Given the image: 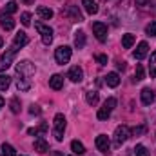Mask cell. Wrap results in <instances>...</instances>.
<instances>
[{
	"instance_id": "15",
	"label": "cell",
	"mask_w": 156,
	"mask_h": 156,
	"mask_svg": "<svg viewBox=\"0 0 156 156\" xmlns=\"http://www.w3.org/2000/svg\"><path fill=\"white\" fill-rule=\"evenodd\" d=\"M69 78H71V82H75V83L82 82V78H83V71H82V67H78V66L71 67V69H69Z\"/></svg>"
},
{
	"instance_id": "8",
	"label": "cell",
	"mask_w": 156,
	"mask_h": 156,
	"mask_svg": "<svg viewBox=\"0 0 156 156\" xmlns=\"http://www.w3.org/2000/svg\"><path fill=\"white\" fill-rule=\"evenodd\" d=\"M96 149L102 153V154H107L111 156V142H109V136H105V134H100V136H96Z\"/></svg>"
},
{
	"instance_id": "9",
	"label": "cell",
	"mask_w": 156,
	"mask_h": 156,
	"mask_svg": "<svg viewBox=\"0 0 156 156\" xmlns=\"http://www.w3.org/2000/svg\"><path fill=\"white\" fill-rule=\"evenodd\" d=\"M93 33L96 35V38L100 42H105L107 40V26L102 24V22H94L93 24Z\"/></svg>"
},
{
	"instance_id": "3",
	"label": "cell",
	"mask_w": 156,
	"mask_h": 156,
	"mask_svg": "<svg viewBox=\"0 0 156 156\" xmlns=\"http://www.w3.org/2000/svg\"><path fill=\"white\" fill-rule=\"evenodd\" d=\"M71 55H73V49H71L69 45H60V47L55 51V60H56L60 66H64V64H67V62L71 60Z\"/></svg>"
},
{
	"instance_id": "14",
	"label": "cell",
	"mask_w": 156,
	"mask_h": 156,
	"mask_svg": "<svg viewBox=\"0 0 156 156\" xmlns=\"http://www.w3.org/2000/svg\"><path fill=\"white\" fill-rule=\"evenodd\" d=\"M49 87L55 89V91H60L64 87V78H62V75H53V76L49 78Z\"/></svg>"
},
{
	"instance_id": "12",
	"label": "cell",
	"mask_w": 156,
	"mask_h": 156,
	"mask_svg": "<svg viewBox=\"0 0 156 156\" xmlns=\"http://www.w3.org/2000/svg\"><path fill=\"white\" fill-rule=\"evenodd\" d=\"M147 53H149V45H147V42H140L138 47H136V51L133 53V56H134L136 60H144V58L147 56Z\"/></svg>"
},
{
	"instance_id": "32",
	"label": "cell",
	"mask_w": 156,
	"mask_h": 156,
	"mask_svg": "<svg viewBox=\"0 0 156 156\" xmlns=\"http://www.w3.org/2000/svg\"><path fill=\"white\" fill-rule=\"evenodd\" d=\"M145 31H147V35H149V37H156V22H151V24L147 26V29H145Z\"/></svg>"
},
{
	"instance_id": "21",
	"label": "cell",
	"mask_w": 156,
	"mask_h": 156,
	"mask_svg": "<svg viewBox=\"0 0 156 156\" xmlns=\"http://www.w3.org/2000/svg\"><path fill=\"white\" fill-rule=\"evenodd\" d=\"M71 149H73V153H75V154H83V153H85L83 144H82V142H78V140H73V142H71Z\"/></svg>"
},
{
	"instance_id": "6",
	"label": "cell",
	"mask_w": 156,
	"mask_h": 156,
	"mask_svg": "<svg viewBox=\"0 0 156 156\" xmlns=\"http://www.w3.org/2000/svg\"><path fill=\"white\" fill-rule=\"evenodd\" d=\"M64 15L71 20V22H83V15L80 13V9H78V5L75 4H69V5H66V9H64Z\"/></svg>"
},
{
	"instance_id": "18",
	"label": "cell",
	"mask_w": 156,
	"mask_h": 156,
	"mask_svg": "<svg viewBox=\"0 0 156 156\" xmlns=\"http://www.w3.org/2000/svg\"><path fill=\"white\" fill-rule=\"evenodd\" d=\"M37 13H38L40 18H44V20L53 18V9H49V7H45V5H38V7H37Z\"/></svg>"
},
{
	"instance_id": "35",
	"label": "cell",
	"mask_w": 156,
	"mask_h": 156,
	"mask_svg": "<svg viewBox=\"0 0 156 156\" xmlns=\"http://www.w3.org/2000/svg\"><path fill=\"white\" fill-rule=\"evenodd\" d=\"M29 113H31V115H40V107L38 105H31V107H29Z\"/></svg>"
},
{
	"instance_id": "39",
	"label": "cell",
	"mask_w": 156,
	"mask_h": 156,
	"mask_svg": "<svg viewBox=\"0 0 156 156\" xmlns=\"http://www.w3.org/2000/svg\"><path fill=\"white\" fill-rule=\"evenodd\" d=\"M49 156H62V153H60V151H53Z\"/></svg>"
},
{
	"instance_id": "30",
	"label": "cell",
	"mask_w": 156,
	"mask_h": 156,
	"mask_svg": "<svg viewBox=\"0 0 156 156\" xmlns=\"http://www.w3.org/2000/svg\"><path fill=\"white\" fill-rule=\"evenodd\" d=\"M9 105H11V111L13 113H20V102H18V98H13Z\"/></svg>"
},
{
	"instance_id": "34",
	"label": "cell",
	"mask_w": 156,
	"mask_h": 156,
	"mask_svg": "<svg viewBox=\"0 0 156 156\" xmlns=\"http://www.w3.org/2000/svg\"><path fill=\"white\" fill-rule=\"evenodd\" d=\"M145 133V127L144 125H140V127H134L133 129V134H144Z\"/></svg>"
},
{
	"instance_id": "40",
	"label": "cell",
	"mask_w": 156,
	"mask_h": 156,
	"mask_svg": "<svg viewBox=\"0 0 156 156\" xmlns=\"http://www.w3.org/2000/svg\"><path fill=\"white\" fill-rule=\"evenodd\" d=\"M22 2H24V4H27V5H31V4H33V0H22Z\"/></svg>"
},
{
	"instance_id": "17",
	"label": "cell",
	"mask_w": 156,
	"mask_h": 156,
	"mask_svg": "<svg viewBox=\"0 0 156 156\" xmlns=\"http://www.w3.org/2000/svg\"><path fill=\"white\" fill-rule=\"evenodd\" d=\"M35 151L40 153V154H44V153L49 151V145H47V142H45L44 138H37V140H35Z\"/></svg>"
},
{
	"instance_id": "29",
	"label": "cell",
	"mask_w": 156,
	"mask_h": 156,
	"mask_svg": "<svg viewBox=\"0 0 156 156\" xmlns=\"http://www.w3.org/2000/svg\"><path fill=\"white\" fill-rule=\"evenodd\" d=\"M134 80H136V82L144 80V66H142V64H138V66H136V73H134Z\"/></svg>"
},
{
	"instance_id": "26",
	"label": "cell",
	"mask_w": 156,
	"mask_h": 156,
	"mask_svg": "<svg viewBox=\"0 0 156 156\" xmlns=\"http://www.w3.org/2000/svg\"><path fill=\"white\" fill-rule=\"evenodd\" d=\"M11 85V76L7 75H0V91H5Z\"/></svg>"
},
{
	"instance_id": "10",
	"label": "cell",
	"mask_w": 156,
	"mask_h": 156,
	"mask_svg": "<svg viewBox=\"0 0 156 156\" xmlns=\"http://www.w3.org/2000/svg\"><path fill=\"white\" fill-rule=\"evenodd\" d=\"M0 26H2L5 31H11V29L15 27V20H13V16H11V15H5L4 11H0Z\"/></svg>"
},
{
	"instance_id": "33",
	"label": "cell",
	"mask_w": 156,
	"mask_h": 156,
	"mask_svg": "<svg viewBox=\"0 0 156 156\" xmlns=\"http://www.w3.org/2000/svg\"><path fill=\"white\" fill-rule=\"evenodd\" d=\"M96 62H98L100 66H105V64H107V56H105V55H96Z\"/></svg>"
},
{
	"instance_id": "25",
	"label": "cell",
	"mask_w": 156,
	"mask_h": 156,
	"mask_svg": "<svg viewBox=\"0 0 156 156\" xmlns=\"http://www.w3.org/2000/svg\"><path fill=\"white\" fill-rule=\"evenodd\" d=\"M16 9H18V4L16 2H7L5 7H4V13L5 15H13V13H16Z\"/></svg>"
},
{
	"instance_id": "13",
	"label": "cell",
	"mask_w": 156,
	"mask_h": 156,
	"mask_svg": "<svg viewBox=\"0 0 156 156\" xmlns=\"http://www.w3.org/2000/svg\"><path fill=\"white\" fill-rule=\"evenodd\" d=\"M140 96H142V104L144 105H151L154 102V91L149 89V87H144L142 93H140Z\"/></svg>"
},
{
	"instance_id": "38",
	"label": "cell",
	"mask_w": 156,
	"mask_h": 156,
	"mask_svg": "<svg viewBox=\"0 0 156 156\" xmlns=\"http://www.w3.org/2000/svg\"><path fill=\"white\" fill-rule=\"evenodd\" d=\"M27 133H29V134H35V136H37V134H38V129H29Z\"/></svg>"
},
{
	"instance_id": "2",
	"label": "cell",
	"mask_w": 156,
	"mask_h": 156,
	"mask_svg": "<svg viewBox=\"0 0 156 156\" xmlns=\"http://www.w3.org/2000/svg\"><path fill=\"white\" fill-rule=\"evenodd\" d=\"M66 116L62 115V113H58L56 116H55V127H53V133H55V138L58 140V142H62L64 140V131H66Z\"/></svg>"
},
{
	"instance_id": "20",
	"label": "cell",
	"mask_w": 156,
	"mask_h": 156,
	"mask_svg": "<svg viewBox=\"0 0 156 156\" xmlns=\"http://www.w3.org/2000/svg\"><path fill=\"white\" fill-rule=\"evenodd\" d=\"M105 83H107L109 87H118V83H120L118 73H109V75L105 76Z\"/></svg>"
},
{
	"instance_id": "24",
	"label": "cell",
	"mask_w": 156,
	"mask_h": 156,
	"mask_svg": "<svg viewBox=\"0 0 156 156\" xmlns=\"http://www.w3.org/2000/svg\"><path fill=\"white\" fill-rule=\"evenodd\" d=\"M2 156H16L15 147L9 145V144H4V145H2Z\"/></svg>"
},
{
	"instance_id": "41",
	"label": "cell",
	"mask_w": 156,
	"mask_h": 156,
	"mask_svg": "<svg viewBox=\"0 0 156 156\" xmlns=\"http://www.w3.org/2000/svg\"><path fill=\"white\" fill-rule=\"evenodd\" d=\"M4 104H5V102H4V98H2V96H0V109H2V107H4Z\"/></svg>"
},
{
	"instance_id": "36",
	"label": "cell",
	"mask_w": 156,
	"mask_h": 156,
	"mask_svg": "<svg viewBox=\"0 0 156 156\" xmlns=\"http://www.w3.org/2000/svg\"><path fill=\"white\" fill-rule=\"evenodd\" d=\"M149 2H151V0H136V4H138V5H147Z\"/></svg>"
},
{
	"instance_id": "22",
	"label": "cell",
	"mask_w": 156,
	"mask_h": 156,
	"mask_svg": "<svg viewBox=\"0 0 156 156\" xmlns=\"http://www.w3.org/2000/svg\"><path fill=\"white\" fill-rule=\"evenodd\" d=\"M133 44H134V35H131V33L123 35V38H122V45H123L125 49H131Z\"/></svg>"
},
{
	"instance_id": "27",
	"label": "cell",
	"mask_w": 156,
	"mask_h": 156,
	"mask_svg": "<svg viewBox=\"0 0 156 156\" xmlns=\"http://www.w3.org/2000/svg\"><path fill=\"white\" fill-rule=\"evenodd\" d=\"M85 100H87V104H89V105H94V104L98 102V93H96V91L87 93V94H85Z\"/></svg>"
},
{
	"instance_id": "37",
	"label": "cell",
	"mask_w": 156,
	"mask_h": 156,
	"mask_svg": "<svg viewBox=\"0 0 156 156\" xmlns=\"http://www.w3.org/2000/svg\"><path fill=\"white\" fill-rule=\"evenodd\" d=\"M45 131H47V125H45V123H42V125L38 127V133H45Z\"/></svg>"
},
{
	"instance_id": "11",
	"label": "cell",
	"mask_w": 156,
	"mask_h": 156,
	"mask_svg": "<svg viewBox=\"0 0 156 156\" xmlns=\"http://www.w3.org/2000/svg\"><path fill=\"white\" fill-rule=\"evenodd\" d=\"M27 42H29L27 35H26L24 31H20V33H16V37L13 40V45H11V47H15V49L18 51V49H22L24 45H27Z\"/></svg>"
},
{
	"instance_id": "7",
	"label": "cell",
	"mask_w": 156,
	"mask_h": 156,
	"mask_svg": "<svg viewBox=\"0 0 156 156\" xmlns=\"http://www.w3.org/2000/svg\"><path fill=\"white\" fill-rule=\"evenodd\" d=\"M15 55H16V49H15V47H9V49L0 56V71H5V69H9V67H11Z\"/></svg>"
},
{
	"instance_id": "1",
	"label": "cell",
	"mask_w": 156,
	"mask_h": 156,
	"mask_svg": "<svg viewBox=\"0 0 156 156\" xmlns=\"http://www.w3.org/2000/svg\"><path fill=\"white\" fill-rule=\"evenodd\" d=\"M37 67L29 62V60H24L16 66V87L18 91H27L31 87V76L35 75Z\"/></svg>"
},
{
	"instance_id": "4",
	"label": "cell",
	"mask_w": 156,
	"mask_h": 156,
	"mask_svg": "<svg viewBox=\"0 0 156 156\" xmlns=\"http://www.w3.org/2000/svg\"><path fill=\"white\" fill-rule=\"evenodd\" d=\"M129 136H131V129L127 125H118L115 131V145L120 147L122 144H125L129 140Z\"/></svg>"
},
{
	"instance_id": "31",
	"label": "cell",
	"mask_w": 156,
	"mask_h": 156,
	"mask_svg": "<svg viewBox=\"0 0 156 156\" xmlns=\"http://www.w3.org/2000/svg\"><path fill=\"white\" fill-rule=\"evenodd\" d=\"M20 20H22L24 26H31V15L29 13H22L20 15Z\"/></svg>"
},
{
	"instance_id": "23",
	"label": "cell",
	"mask_w": 156,
	"mask_h": 156,
	"mask_svg": "<svg viewBox=\"0 0 156 156\" xmlns=\"http://www.w3.org/2000/svg\"><path fill=\"white\" fill-rule=\"evenodd\" d=\"M149 75L151 78H156V51L151 55V60H149Z\"/></svg>"
},
{
	"instance_id": "19",
	"label": "cell",
	"mask_w": 156,
	"mask_h": 156,
	"mask_svg": "<svg viewBox=\"0 0 156 156\" xmlns=\"http://www.w3.org/2000/svg\"><path fill=\"white\" fill-rule=\"evenodd\" d=\"M85 45V33L83 31H76L75 33V47L76 49H82Z\"/></svg>"
},
{
	"instance_id": "28",
	"label": "cell",
	"mask_w": 156,
	"mask_h": 156,
	"mask_svg": "<svg viewBox=\"0 0 156 156\" xmlns=\"http://www.w3.org/2000/svg\"><path fill=\"white\" fill-rule=\"evenodd\" d=\"M134 154H136V156H149V151H147V147H145V145H142V144H140V145H136V147H134Z\"/></svg>"
},
{
	"instance_id": "5",
	"label": "cell",
	"mask_w": 156,
	"mask_h": 156,
	"mask_svg": "<svg viewBox=\"0 0 156 156\" xmlns=\"http://www.w3.org/2000/svg\"><path fill=\"white\" fill-rule=\"evenodd\" d=\"M35 27H37V31H38L40 37H42V42H44L45 45H49V44L53 42V29H51L49 26L42 24V22H35Z\"/></svg>"
},
{
	"instance_id": "16",
	"label": "cell",
	"mask_w": 156,
	"mask_h": 156,
	"mask_svg": "<svg viewBox=\"0 0 156 156\" xmlns=\"http://www.w3.org/2000/svg\"><path fill=\"white\" fill-rule=\"evenodd\" d=\"M82 5H83V9H85L89 15H96V13H98V4H96V0H82Z\"/></svg>"
},
{
	"instance_id": "42",
	"label": "cell",
	"mask_w": 156,
	"mask_h": 156,
	"mask_svg": "<svg viewBox=\"0 0 156 156\" xmlns=\"http://www.w3.org/2000/svg\"><path fill=\"white\" fill-rule=\"evenodd\" d=\"M2 45H4V40H2V37H0V47H2Z\"/></svg>"
}]
</instances>
